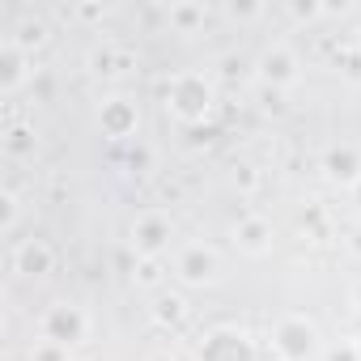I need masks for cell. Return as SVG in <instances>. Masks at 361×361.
I'll use <instances>...</instances> for the list:
<instances>
[{
	"label": "cell",
	"instance_id": "1",
	"mask_svg": "<svg viewBox=\"0 0 361 361\" xmlns=\"http://www.w3.org/2000/svg\"><path fill=\"white\" fill-rule=\"evenodd\" d=\"M39 331H43L47 344L73 348V344H85L90 340V314L77 302H51L43 310V319H39Z\"/></svg>",
	"mask_w": 361,
	"mask_h": 361
},
{
	"label": "cell",
	"instance_id": "2",
	"mask_svg": "<svg viewBox=\"0 0 361 361\" xmlns=\"http://www.w3.org/2000/svg\"><path fill=\"white\" fill-rule=\"evenodd\" d=\"M272 348H276L285 361H306V357L319 353V327H314L310 319H302V314H289V319L276 323Z\"/></svg>",
	"mask_w": 361,
	"mask_h": 361
},
{
	"label": "cell",
	"instance_id": "3",
	"mask_svg": "<svg viewBox=\"0 0 361 361\" xmlns=\"http://www.w3.org/2000/svg\"><path fill=\"white\" fill-rule=\"evenodd\" d=\"M200 361H255V340L243 327H213L200 344Z\"/></svg>",
	"mask_w": 361,
	"mask_h": 361
},
{
	"label": "cell",
	"instance_id": "4",
	"mask_svg": "<svg viewBox=\"0 0 361 361\" xmlns=\"http://www.w3.org/2000/svg\"><path fill=\"white\" fill-rule=\"evenodd\" d=\"M166 102L174 106V115H178V119H196V115H204V111H209L213 90H209V81H204V77L183 73V77H174V81H170Z\"/></svg>",
	"mask_w": 361,
	"mask_h": 361
},
{
	"label": "cell",
	"instance_id": "5",
	"mask_svg": "<svg viewBox=\"0 0 361 361\" xmlns=\"http://www.w3.org/2000/svg\"><path fill=\"white\" fill-rule=\"evenodd\" d=\"M217 272H221V259L204 243H192L183 255L174 259V276L183 281V285H209V281H217Z\"/></svg>",
	"mask_w": 361,
	"mask_h": 361
},
{
	"label": "cell",
	"instance_id": "6",
	"mask_svg": "<svg viewBox=\"0 0 361 361\" xmlns=\"http://www.w3.org/2000/svg\"><path fill=\"white\" fill-rule=\"evenodd\" d=\"M170 234H174V226H170L166 213H140V217L132 221V247H136L145 259H157V255L170 247Z\"/></svg>",
	"mask_w": 361,
	"mask_h": 361
},
{
	"label": "cell",
	"instance_id": "7",
	"mask_svg": "<svg viewBox=\"0 0 361 361\" xmlns=\"http://www.w3.org/2000/svg\"><path fill=\"white\" fill-rule=\"evenodd\" d=\"M9 264H13L18 276H47L51 264H56V251H51L47 238H18Z\"/></svg>",
	"mask_w": 361,
	"mask_h": 361
},
{
	"label": "cell",
	"instance_id": "8",
	"mask_svg": "<svg viewBox=\"0 0 361 361\" xmlns=\"http://www.w3.org/2000/svg\"><path fill=\"white\" fill-rule=\"evenodd\" d=\"M98 123H102L106 136H132L136 123H140V115H136V106H132L128 98H111V102H102Z\"/></svg>",
	"mask_w": 361,
	"mask_h": 361
},
{
	"label": "cell",
	"instance_id": "9",
	"mask_svg": "<svg viewBox=\"0 0 361 361\" xmlns=\"http://www.w3.org/2000/svg\"><path fill=\"white\" fill-rule=\"evenodd\" d=\"M234 247L247 255H268L272 251V226L264 217H243L234 226Z\"/></svg>",
	"mask_w": 361,
	"mask_h": 361
},
{
	"label": "cell",
	"instance_id": "10",
	"mask_svg": "<svg viewBox=\"0 0 361 361\" xmlns=\"http://www.w3.org/2000/svg\"><path fill=\"white\" fill-rule=\"evenodd\" d=\"M26 77H30V56L5 39V47H0V90H5V94H13V90L26 81Z\"/></svg>",
	"mask_w": 361,
	"mask_h": 361
},
{
	"label": "cell",
	"instance_id": "11",
	"mask_svg": "<svg viewBox=\"0 0 361 361\" xmlns=\"http://www.w3.org/2000/svg\"><path fill=\"white\" fill-rule=\"evenodd\" d=\"M323 166H327V178H336V183H344V188H353L357 178H361V153H357L353 145L331 149Z\"/></svg>",
	"mask_w": 361,
	"mask_h": 361
},
{
	"label": "cell",
	"instance_id": "12",
	"mask_svg": "<svg viewBox=\"0 0 361 361\" xmlns=\"http://www.w3.org/2000/svg\"><path fill=\"white\" fill-rule=\"evenodd\" d=\"M259 73L276 85H289V81H298V56L289 47H268L259 60Z\"/></svg>",
	"mask_w": 361,
	"mask_h": 361
},
{
	"label": "cell",
	"instance_id": "13",
	"mask_svg": "<svg viewBox=\"0 0 361 361\" xmlns=\"http://www.w3.org/2000/svg\"><path fill=\"white\" fill-rule=\"evenodd\" d=\"M9 43H13V47H22V51L30 56L35 47H43V43H47V26H43L39 18H26V22H18V26H13Z\"/></svg>",
	"mask_w": 361,
	"mask_h": 361
},
{
	"label": "cell",
	"instance_id": "14",
	"mask_svg": "<svg viewBox=\"0 0 361 361\" xmlns=\"http://www.w3.org/2000/svg\"><path fill=\"white\" fill-rule=\"evenodd\" d=\"M5 153L18 157V161H22V157H35V132H30L26 123H13V128L5 132Z\"/></svg>",
	"mask_w": 361,
	"mask_h": 361
},
{
	"label": "cell",
	"instance_id": "15",
	"mask_svg": "<svg viewBox=\"0 0 361 361\" xmlns=\"http://www.w3.org/2000/svg\"><path fill=\"white\" fill-rule=\"evenodd\" d=\"M153 314H157L161 323H183V319H188V302L178 298V293H161V298L153 302Z\"/></svg>",
	"mask_w": 361,
	"mask_h": 361
},
{
	"label": "cell",
	"instance_id": "16",
	"mask_svg": "<svg viewBox=\"0 0 361 361\" xmlns=\"http://www.w3.org/2000/svg\"><path fill=\"white\" fill-rule=\"evenodd\" d=\"M132 281H136L140 289H153V285H161V264H157V259H140V268L132 272Z\"/></svg>",
	"mask_w": 361,
	"mask_h": 361
},
{
	"label": "cell",
	"instance_id": "17",
	"mask_svg": "<svg viewBox=\"0 0 361 361\" xmlns=\"http://www.w3.org/2000/svg\"><path fill=\"white\" fill-rule=\"evenodd\" d=\"M0 204H5V217H0V226H5V234H13V226H18V196L5 192V196H0Z\"/></svg>",
	"mask_w": 361,
	"mask_h": 361
},
{
	"label": "cell",
	"instance_id": "18",
	"mask_svg": "<svg viewBox=\"0 0 361 361\" xmlns=\"http://www.w3.org/2000/svg\"><path fill=\"white\" fill-rule=\"evenodd\" d=\"M323 361H361L357 340H348V344H340V348H327V357H323Z\"/></svg>",
	"mask_w": 361,
	"mask_h": 361
},
{
	"label": "cell",
	"instance_id": "19",
	"mask_svg": "<svg viewBox=\"0 0 361 361\" xmlns=\"http://www.w3.org/2000/svg\"><path fill=\"white\" fill-rule=\"evenodd\" d=\"M353 200L361 204V178H357V183H353Z\"/></svg>",
	"mask_w": 361,
	"mask_h": 361
},
{
	"label": "cell",
	"instance_id": "20",
	"mask_svg": "<svg viewBox=\"0 0 361 361\" xmlns=\"http://www.w3.org/2000/svg\"><path fill=\"white\" fill-rule=\"evenodd\" d=\"M353 238H357V243H353V251H357V255H361V230H357V234H353Z\"/></svg>",
	"mask_w": 361,
	"mask_h": 361
},
{
	"label": "cell",
	"instance_id": "21",
	"mask_svg": "<svg viewBox=\"0 0 361 361\" xmlns=\"http://www.w3.org/2000/svg\"><path fill=\"white\" fill-rule=\"evenodd\" d=\"M353 302H357V306H361V281H357V289H353Z\"/></svg>",
	"mask_w": 361,
	"mask_h": 361
},
{
	"label": "cell",
	"instance_id": "22",
	"mask_svg": "<svg viewBox=\"0 0 361 361\" xmlns=\"http://www.w3.org/2000/svg\"><path fill=\"white\" fill-rule=\"evenodd\" d=\"M149 361H170V357H149Z\"/></svg>",
	"mask_w": 361,
	"mask_h": 361
}]
</instances>
